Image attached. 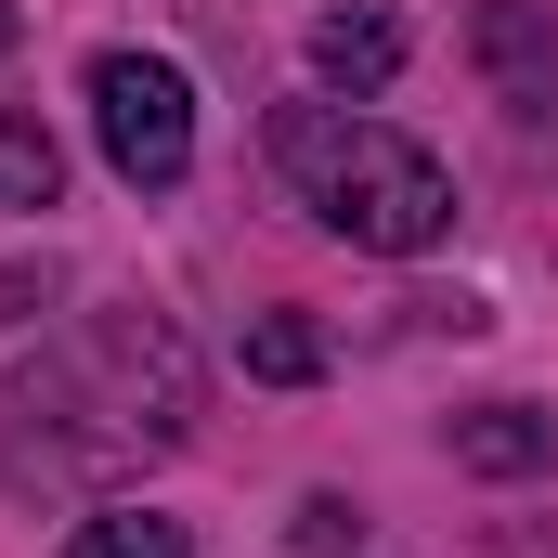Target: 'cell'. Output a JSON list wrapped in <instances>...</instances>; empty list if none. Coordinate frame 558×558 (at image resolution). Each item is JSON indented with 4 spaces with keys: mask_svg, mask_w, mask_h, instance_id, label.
Here are the masks:
<instances>
[{
    "mask_svg": "<svg viewBox=\"0 0 558 558\" xmlns=\"http://www.w3.org/2000/svg\"><path fill=\"white\" fill-rule=\"evenodd\" d=\"M0 52H13V0H0Z\"/></svg>",
    "mask_w": 558,
    "mask_h": 558,
    "instance_id": "10",
    "label": "cell"
},
{
    "mask_svg": "<svg viewBox=\"0 0 558 558\" xmlns=\"http://www.w3.org/2000/svg\"><path fill=\"white\" fill-rule=\"evenodd\" d=\"M468 52H481V78L507 92V118H558V13L546 0H481Z\"/></svg>",
    "mask_w": 558,
    "mask_h": 558,
    "instance_id": "4",
    "label": "cell"
},
{
    "mask_svg": "<svg viewBox=\"0 0 558 558\" xmlns=\"http://www.w3.org/2000/svg\"><path fill=\"white\" fill-rule=\"evenodd\" d=\"M0 416H13V454L52 441V428H78L65 468H131V454H156V441H182L195 364H182V338H169L156 312H105V325H78L39 377H13Z\"/></svg>",
    "mask_w": 558,
    "mask_h": 558,
    "instance_id": "1",
    "label": "cell"
},
{
    "mask_svg": "<svg viewBox=\"0 0 558 558\" xmlns=\"http://www.w3.org/2000/svg\"><path fill=\"white\" fill-rule=\"evenodd\" d=\"M454 454H468V468H494V481H520V468H546V428L520 416V403H494V416L454 428Z\"/></svg>",
    "mask_w": 558,
    "mask_h": 558,
    "instance_id": "8",
    "label": "cell"
},
{
    "mask_svg": "<svg viewBox=\"0 0 558 558\" xmlns=\"http://www.w3.org/2000/svg\"><path fill=\"white\" fill-rule=\"evenodd\" d=\"M92 131L118 156V182L169 195V182L195 169V78H182L169 52H105V65H92Z\"/></svg>",
    "mask_w": 558,
    "mask_h": 558,
    "instance_id": "3",
    "label": "cell"
},
{
    "mask_svg": "<svg viewBox=\"0 0 558 558\" xmlns=\"http://www.w3.org/2000/svg\"><path fill=\"white\" fill-rule=\"evenodd\" d=\"M312 78L325 92H390L403 78V26L390 13H325L312 26Z\"/></svg>",
    "mask_w": 558,
    "mask_h": 558,
    "instance_id": "5",
    "label": "cell"
},
{
    "mask_svg": "<svg viewBox=\"0 0 558 558\" xmlns=\"http://www.w3.org/2000/svg\"><path fill=\"white\" fill-rule=\"evenodd\" d=\"M65 558H195V533L156 520V507H92V520L65 533Z\"/></svg>",
    "mask_w": 558,
    "mask_h": 558,
    "instance_id": "6",
    "label": "cell"
},
{
    "mask_svg": "<svg viewBox=\"0 0 558 558\" xmlns=\"http://www.w3.org/2000/svg\"><path fill=\"white\" fill-rule=\"evenodd\" d=\"M274 169L299 182V208H312L325 234H351V247H377V260H416V247L454 234V169H441L428 143L351 118V105H286L274 118Z\"/></svg>",
    "mask_w": 558,
    "mask_h": 558,
    "instance_id": "2",
    "label": "cell"
},
{
    "mask_svg": "<svg viewBox=\"0 0 558 558\" xmlns=\"http://www.w3.org/2000/svg\"><path fill=\"white\" fill-rule=\"evenodd\" d=\"M65 195V156L39 118H0V221H26V208H52Z\"/></svg>",
    "mask_w": 558,
    "mask_h": 558,
    "instance_id": "7",
    "label": "cell"
},
{
    "mask_svg": "<svg viewBox=\"0 0 558 558\" xmlns=\"http://www.w3.org/2000/svg\"><path fill=\"white\" fill-rule=\"evenodd\" d=\"M247 364H260V377H274V390H299V377H312V364H325V338H312V325H260V338H247Z\"/></svg>",
    "mask_w": 558,
    "mask_h": 558,
    "instance_id": "9",
    "label": "cell"
}]
</instances>
